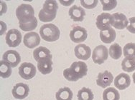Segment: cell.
I'll return each mask as SVG.
<instances>
[{
	"label": "cell",
	"mask_w": 135,
	"mask_h": 100,
	"mask_svg": "<svg viewBox=\"0 0 135 100\" xmlns=\"http://www.w3.org/2000/svg\"><path fill=\"white\" fill-rule=\"evenodd\" d=\"M75 56L79 59L86 61L88 60L91 55V48L84 44H79L74 49Z\"/></svg>",
	"instance_id": "obj_14"
},
{
	"label": "cell",
	"mask_w": 135,
	"mask_h": 100,
	"mask_svg": "<svg viewBox=\"0 0 135 100\" xmlns=\"http://www.w3.org/2000/svg\"><path fill=\"white\" fill-rule=\"evenodd\" d=\"M120 95L118 90L115 88H107L103 92V99L104 100H119Z\"/></svg>",
	"instance_id": "obj_22"
},
{
	"label": "cell",
	"mask_w": 135,
	"mask_h": 100,
	"mask_svg": "<svg viewBox=\"0 0 135 100\" xmlns=\"http://www.w3.org/2000/svg\"><path fill=\"white\" fill-rule=\"evenodd\" d=\"M45 13L52 17H56V14L58 9V5L57 2L55 0H47L44 2L43 8L42 9Z\"/></svg>",
	"instance_id": "obj_18"
},
{
	"label": "cell",
	"mask_w": 135,
	"mask_h": 100,
	"mask_svg": "<svg viewBox=\"0 0 135 100\" xmlns=\"http://www.w3.org/2000/svg\"><path fill=\"white\" fill-rule=\"evenodd\" d=\"M12 75V67L7 62L2 60L0 62V76L2 78H9Z\"/></svg>",
	"instance_id": "obj_24"
},
{
	"label": "cell",
	"mask_w": 135,
	"mask_h": 100,
	"mask_svg": "<svg viewBox=\"0 0 135 100\" xmlns=\"http://www.w3.org/2000/svg\"><path fill=\"white\" fill-rule=\"evenodd\" d=\"M99 3L98 0H81V4L83 7L88 9H92L97 6Z\"/></svg>",
	"instance_id": "obj_30"
},
{
	"label": "cell",
	"mask_w": 135,
	"mask_h": 100,
	"mask_svg": "<svg viewBox=\"0 0 135 100\" xmlns=\"http://www.w3.org/2000/svg\"><path fill=\"white\" fill-rule=\"evenodd\" d=\"M122 69L126 72H132L135 70V58L125 57L122 62Z\"/></svg>",
	"instance_id": "obj_23"
},
{
	"label": "cell",
	"mask_w": 135,
	"mask_h": 100,
	"mask_svg": "<svg viewBox=\"0 0 135 100\" xmlns=\"http://www.w3.org/2000/svg\"><path fill=\"white\" fill-rule=\"evenodd\" d=\"M129 20L127 17L122 13H114L112 14V27L117 29H124L127 28Z\"/></svg>",
	"instance_id": "obj_11"
},
{
	"label": "cell",
	"mask_w": 135,
	"mask_h": 100,
	"mask_svg": "<svg viewBox=\"0 0 135 100\" xmlns=\"http://www.w3.org/2000/svg\"><path fill=\"white\" fill-rule=\"evenodd\" d=\"M109 56V51L107 46L104 45H99L94 49L92 54V59L95 64H102L107 61Z\"/></svg>",
	"instance_id": "obj_5"
},
{
	"label": "cell",
	"mask_w": 135,
	"mask_h": 100,
	"mask_svg": "<svg viewBox=\"0 0 135 100\" xmlns=\"http://www.w3.org/2000/svg\"><path fill=\"white\" fill-rule=\"evenodd\" d=\"M19 25H20V27L22 31H32L34 29H35L37 27V20L36 17H35L32 20L30 21V22H26V23L19 24Z\"/></svg>",
	"instance_id": "obj_27"
},
{
	"label": "cell",
	"mask_w": 135,
	"mask_h": 100,
	"mask_svg": "<svg viewBox=\"0 0 135 100\" xmlns=\"http://www.w3.org/2000/svg\"><path fill=\"white\" fill-rule=\"evenodd\" d=\"M37 69L42 75H48L52 70V62L50 58H45L37 62Z\"/></svg>",
	"instance_id": "obj_17"
},
{
	"label": "cell",
	"mask_w": 135,
	"mask_h": 100,
	"mask_svg": "<svg viewBox=\"0 0 135 100\" xmlns=\"http://www.w3.org/2000/svg\"><path fill=\"white\" fill-rule=\"evenodd\" d=\"M77 97L78 100H93L94 96L90 89L83 87L78 91Z\"/></svg>",
	"instance_id": "obj_25"
},
{
	"label": "cell",
	"mask_w": 135,
	"mask_h": 100,
	"mask_svg": "<svg viewBox=\"0 0 135 100\" xmlns=\"http://www.w3.org/2000/svg\"><path fill=\"white\" fill-rule=\"evenodd\" d=\"M124 56L127 58H135V44L128 43L124 46Z\"/></svg>",
	"instance_id": "obj_28"
},
{
	"label": "cell",
	"mask_w": 135,
	"mask_h": 100,
	"mask_svg": "<svg viewBox=\"0 0 135 100\" xmlns=\"http://www.w3.org/2000/svg\"><path fill=\"white\" fill-rule=\"evenodd\" d=\"M33 57L37 62H38L40 59L45 58L52 59V55L50 54V51L47 48L44 46H40L34 50Z\"/></svg>",
	"instance_id": "obj_19"
},
{
	"label": "cell",
	"mask_w": 135,
	"mask_h": 100,
	"mask_svg": "<svg viewBox=\"0 0 135 100\" xmlns=\"http://www.w3.org/2000/svg\"><path fill=\"white\" fill-rule=\"evenodd\" d=\"M132 78H133V82H134V83L135 84V72L134 73V74H133Z\"/></svg>",
	"instance_id": "obj_33"
},
{
	"label": "cell",
	"mask_w": 135,
	"mask_h": 100,
	"mask_svg": "<svg viewBox=\"0 0 135 100\" xmlns=\"http://www.w3.org/2000/svg\"><path fill=\"white\" fill-rule=\"evenodd\" d=\"M129 24L127 27V30L132 34H135V17H131L129 19Z\"/></svg>",
	"instance_id": "obj_31"
},
{
	"label": "cell",
	"mask_w": 135,
	"mask_h": 100,
	"mask_svg": "<svg viewBox=\"0 0 135 100\" xmlns=\"http://www.w3.org/2000/svg\"><path fill=\"white\" fill-rule=\"evenodd\" d=\"M2 60L10 64L12 67H16L20 62L21 56L17 51L9 50L3 54Z\"/></svg>",
	"instance_id": "obj_12"
},
{
	"label": "cell",
	"mask_w": 135,
	"mask_h": 100,
	"mask_svg": "<svg viewBox=\"0 0 135 100\" xmlns=\"http://www.w3.org/2000/svg\"><path fill=\"white\" fill-rule=\"evenodd\" d=\"M35 66L30 62H24L19 67V75L22 79L29 80L32 79L36 75Z\"/></svg>",
	"instance_id": "obj_4"
},
{
	"label": "cell",
	"mask_w": 135,
	"mask_h": 100,
	"mask_svg": "<svg viewBox=\"0 0 135 100\" xmlns=\"http://www.w3.org/2000/svg\"><path fill=\"white\" fill-rule=\"evenodd\" d=\"M30 88L28 85L24 83H18L12 90L13 97L17 99H24L28 96Z\"/></svg>",
	"instance_id": "obj_9"
},
{
	"label": "cell",
	"mask_w": 135,
	"mask_h": 100,
	"mask_svg": "<svg viewBox=\"0 0 135 100\" xmlns=\"http://www.w3.org/2000/svg\"><path fill=\"white\" fill-rule=\"evenodd\" d=\"M117 36V34L114 29L110 28L106 31H101L100 32V38L104 43L111 44L114 41Z\"/></svg>",
	"instance_id": "obj_20"
},
{
	"label": "cell",
	"mask_w": 135,
	"mask_h": 100,
	"mask_svg": "<svg viewBox=\"0 0 135 100\" xmlns=\"http://www.w3.org/2000/svg\"><path fill=\"white\" fill-rule=\"evenodd\" d=\"M88 67L85 62H75L63 71V76L69 82H76L87 75Z\"/></svg>",
	"instance_id": "obj_1"
},
{
	"label": "cell",
	"mask_w": 135,
	"mask_h": 100,
	"mask_svg": "<svg viewBox=\"0 0 135 100\" xmlns=\"http://www.w3.org/2000/svg\"><path fill=\"white\" fill-rule=\"evenodd\" d=\"M57 100H72L73 92L69 87H62L57 91L55 94Z\"/></svg>",
	"instance_id": "obj_21"
},
{
	"label": "cell",
	"mask_w": 135,
	"mask_h": 100,
	"mask_svg": "<svg viewBox=\"0 0 135 100\" xmlns=\"http://www.w3.org/2000/svg\"><path fill=\"white\" fill-rule=\"evenodd\" d=\"M33 7L28 4H22L16 9V16L19 24H24L32 20L35 17Z\"/></svg>",
	"instance_id": "obj_3"
},
{
	"label": "cell",
	"mask_w": 135,
	"mask_h": 100,
	"mask_svg": "<svg viewBox=\"0 0 135 100\" xmlns=\"http://www.w3.org/2000/svg\"><path fill=\"white\" fill-rule=\"evenodd\" d=\"M113 80L114 77L112 73L109 71H105L102 73H99L96 79V84L101 88L105 89L112 85Z\"/></svg>",
	"instance_id": "obj_13"
},
{
	"label": "cell",
	"mask_w": 135,
	"mask_h": 100,
	"mask_svg": "<svg viewBox=\"0 0 135 100\" xmlns=\"http://www.w3.org/2000/svg\"><path fill=\"white\" fill-rule=\"evenodd\" d=\"M88 33L85 28L80 26H75L70 32V38L74 43H81L86 40Z\"/></svg>",
	"instance_id": "obj_8"
},
{
	"label": "cell",
	"mask_w": 135,
	"mask_h": 100,
	"mask_svg": "<svg viewBox=\"0 0 135 100\" xmlns=\"http://www.w3.org/2000/svg\"><path fill=\"white\" fill-rule=\"evenodd\" d=\"M23 42L25 46L29 49H33L40 43V37L37 32H28L24 36Z\"/></svg>",
	"instance_id": "obj_10"
},
{
	"label": "cell",
	"mask_w": 135,
	"mask_h": 100,
	"mask_svg": "<svg viewBox=\"0 0 135 100\" xmlns=\"http://www.w3.org/2000/svg\"><path fill=\"white\" fill-rule=\"evenodd\" d=\"M5 39L6 43L9 47H17L22 41V34L17 29H12L6 34Z\"/></svg>",
	"instance_id": "obj_6"
},
{
	"label": "cell",
	"mask_w": 135,
	"mask_h": 100,
	"mask_svg": "<svg viewBox=\"0 0 135 100\" xmlns=\"http://www.w3.org/2000/svg\"><path fill=\"white\" fill-rule=\"evenodd\" d=\"M122 49L119 44H114L109 47V54L112 59H119L122 55Z\"/></svg>",
	"instance_id": "obj_26"
},
{
	"label": "cell",
	"mask_w": 135,
	"mask_h": 100,
	"mask_svg": "<svg viewBox=\"0 0 135 100\" xmlns=\"http://www.w3.org/2000/svg\"><path fill=\"white\" fill-rule=\"evenodd\" d=\"M60 4H62L63 6H66V7H68V6L71 5L72 3L74 2L73 0H70V1H64V0H60Z\"/></svg>",
	"instance_id": "obj_32"
},
{
	"label": "cell",
	"mask_w": 135,
	"mask_h": 100,
	"mask_svg": "<svg viewBox=\"0 0 135 100\" xmlns=\"http://www.w3.org/2000/svg\"><path fill=\"white\" fill-rule=\"evenodd\" d=\"M40 34L45 41L52 42L60 38V31L57 26L53 24H46L40 27Z\"/></svg>",
	"instance_id": "obj_2"
},
{
	"label": "cell",
	"mask_w": 135,
	"mask_h": 100,
	"mask_svg": "<svg viewBox=\"0 0 135 100\" xmlns=\"http://www.w3.org/2000/svg\"><path fill=\"white\" fill-rule=\"evenodd\" d=\"M101 3L104 11L112 10L117 5V1L116 0H101Z\"/></svg>",
	"instance_id": "obj_29"
},
{
	"label": "cell",
	"mask_w": 135,
	"mask_h": 100,
	"mask_svg": "<svg viewBox=\"0 0 135 100\" xmlns=\"http://www.w3.org/2000/svg\"><path fill=\"white\" fill-rule=\"evenodd\" d=\"M68 13L70 19L74 22H82L86 15V12L83 8L76 5H73L72 7H70Z\"/></svg>",
	"instance_id": "obj_16"
},
{
	"label": "cell",
	"mask_w": 135,
	"mask_h": 100,
	"mask_svg": "<svg viewBox=\"0 0 135 100\" xmlns=\"http://www.w3.org/2000/svg\"><path fill=\"white\" fill-rule=\"evenodd\" d=\"M131 84V79L127 74L122 73L116 77L114 80V86L119 90H126L129 87Z\"/></svg>",
	"instance_id": "obj_15"
},
{
	"label": "cell",
	"mask_w": 135,
	"mask_h": 100,
	"mask_svg": "<svg viewBox=\"0 0 135 100\" xmlns=\"http://www.w3.org/2000/svg\"><path fill=\"white\" fill-rule=\"evenodd\" d=\"M96 25L101 31H106L112 26V15L109 13H101L96 18Z\"/></svg>",
	"instance_id": "obj_7"
}]
</instances>
